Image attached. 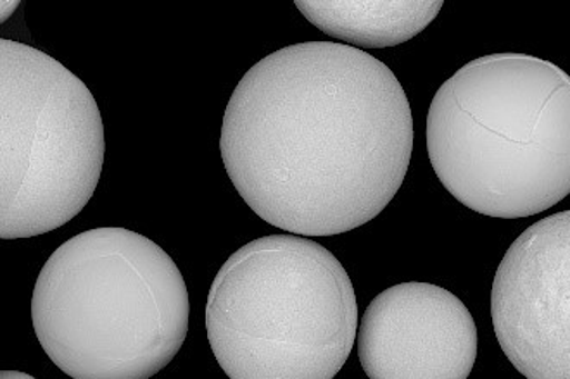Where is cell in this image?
Returning <instances> with one entry per match:
<instances>
[{
    "instance_id": "6da1fadb",
    "label": "cell",
    "mask_w": 570,
    "mask_h": 379,
    "mask_svg": "<svg viewBox=\"0 0 570 379\" xmlns=\"http://www.w3.org/2000/svg\"><path fill=\"white\" fill-rule=\"evenodd\" d=\"M409 97L356 47L306 42L256 62L228 100L220 152L244 202L297 237L377 218L409 172Z\"/></svg>"
},
{
    "instance_id": "7a4b0ae2",
    "label": "cell",
    "mask_w": 570,
    "mask_h": 379,
    "mask_svg": "<svg viewBox=\"0 0 570 379\" xmlns=\"http://www.w3.org/2000/svg\"><path fill=\"white\" fill-rule=\"evenodd\" d=\"M432 168L482 216L541 215L570 193V77L517 52L463 66L432 99Z\"/></svg>"
},
{
    "instance_id": "3957f363",
    "label": "cell",
    "mask_w": 570,
    "mask_h": 379,
    "mask_svg": "<svg viewBox=\"0 0 570 379\" xmlns=\"http://www.w3.org/2000/svg\"><path fill=\"white\" fill-rule=\"evenodd\" d=\"M189 312L174 259L125 228H97L65 241L31 297L42 349L73 379L153 378L180 352Z\"/></svg>"
},
{
    "instance_id": "277c9868",
    "label": "cell",
    "mask_w": 570,
    "mask_h": 379,
    "mask_svg": "<svg viewBox=\"0 0 570 379\" xmlns=\"http://www.w3.org/2000/svg\"><path fill=\"white\" fill-rule=\"evenodd\" d=\"M206 331L230 379H334L358 335L355 288L321 243L268 235L222 266Z\"/></svg>"
},
{
    "instance_id": "5b68a950",
    "label": "cell",
    "mask_w": 570,
    "mask_h": 379,
    "mask_svg": "<svg viewBox=\"0 0 570 379\" xmlns=\"http://www.w3.org/2000/svg\"><path fill=\"white\" fill-rule=\"evenodd\" d=\"M105 150L87 84L42 50L0 40V238L39 237L80 215Z\"/></svg>"
},
{
    "instance_id": "8992f818",
    "label": "cell",
    "mask_w": 570,
    "mask_h": 379,
    "mask_svg": "<svg viewBox=\"0 0 570 379\" xmlns=\"http://www.w3.org/2000/svg\"><path fill=\"white\" fill-rule=\"evenodd\" d=\"M494 333L528 379H570V211L534 222L507 250L491 291Z\"/></svg>"
},
{
    "instance_id": "52a82bcc",
    "label": "cell",
    "mask_w": 570,
    "mask_h": 379,
    "mask_svg": "<svg viewBox=\"0 0 570 379\" xmlns=\"http://www.w3.org/2000/svg\"><path fill=\"white\" fill-rule=\"evenodd\" d=\"M356 343L371 379H466L478 359V328L465 303L416 281L372 300Z\"/></svg>"
},
{
    "instance_id": "ba28073f",
    "label": "cell",
    "mask_w": 570,
    "mask_h": 379,
    "mask_svg": "<svg viewBox=\"0 0 570 379\" xmlns=\"http://www.w3.org/2000/svg\"><path fill=\"white\" fill-rule=\"evenodd\" d=\"M443 0H297L306 20L351 47L400 46L422 33Z\"/></svg>"
},
{
    "instance_id": "9c48e42d",
    "label": "cell",
    "mask_w": 570,
    "mask_h": 379,
    "mask_svg": "<svg viewBox=\"0 0 570 379\" xmlns=\"http://www.w3.org/2000/svg\"><path fill=\"white\" fill-rule=\"evenodd\" d=\"M0 6H2V16H0V20H2V23H4V21L9 20V16H11L12 12L16 11V8L20 6V2H18V0H12V2H8V0H2V2H0Z\"/></svg>"
},
{
    "instance_id": "30bf717a",
    "label": "cell",
    "mask_w": 570,
    "mask_h": 379,
    "mask_svg": "<svg viewBox=\"0 0 570 379\" xmlns=\"http://www.w3.org/2000/svg\"><path fill=\"white\" fill-rule=\"evenodd\" d=\"M0 379H36L33 376L27 375L21 371H2L0 372Z\"/></svg>"
}]
</instances>
